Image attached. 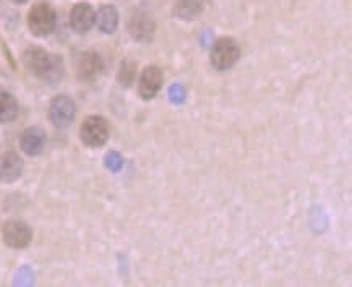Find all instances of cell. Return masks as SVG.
I'll return each instance as SVG.
<instances>
[{
	"instance_id": "6da1fadb",
	"label": "cell",
	"mask_w": 352,
	"mask_h": 287,
	"mask_svg": "<svg viewBox=\"0 0 352 287\" xmlns=\"http://www.w3.org/2000/svg\"><path fill=\"white\" fill-rule=\"evenodd\" d=\"M23 64L26 70L36 78L44 82H57L64 73V65L58 56H52L43 47H28L23 54Z\"/></svg>"
},
{
	"instance_id": "7a4b0ae2",
	"label": "cell",
	"mask_w": 352,
	"mask_h": 287,
	"mask_svg": "<svg viewBox=\"0 0 352 287\" xmlns=\"http://www.w3.org/2000/svg\"><path fill=\"white\" fill-rule=\"evenodd\" d=\"M239 57H241V46L232 38H219L211 49V64L219 71L232 69Z\"/></svg>"
},
{
	"instance_id": "3957f363",
	"label": "cell",
	"mask_w": 352,
	"mask_h": 287,
	"mask_svg": "<svg viewBox=\"0 0 352 287\" xmlns=\"http://www.w3.org/2000/svg\"><path fill=\"white\" fill-rule=\"evenodd\" d=\"M56 12L47 3H36L28 13V28L38 38H46L56 30Z\"/></svg>"
},
{
	"instance_id": "277c9868",
	"label": "cell",
	"mask_w": 352,
	"mask_h": 287,
	"mask_svg": "<svg viewBox=\"0 0 352 287\" xmlns=\"http://www.w3.org/2000/svg\"><path fill=\"white\" fill-rule=\"evenodd\" d=\"M109 124L101 115H91L81 124L80 137L81 141L89 148H101L109 140Z\"/></svg>"
},
{
	"instance_id": "5b68a950",
	"label": "cell",
	"mask_w": 352,
	"mask_h": 287,
	"mask_svg": "<svg viewBox=\"0 0 352 287\" xmlns=\"http://www.w3.org/2000/svg\"><path fill=\"white\" fill-rule=\"evenodd\" d=\"M2 239L10 249H26L33 239V231L20 219H12L2 229Z\"/></svg>"
},
{
	"instance_id": "8992f818",
	"label": "cell",
	"mask_w": 352,
	"mask_h": 287,
	"mask_svg": "<svg viewBox=\"0 0 352 287\" xmlns=\"http://www.w3.org/2000/svg\"><path fill=\"white\" fill-rule=\"evenodd\" d=\"M76 114V106L69 96L54 97L49 106V120L58 128H65L74 122Z\"/></svg>"
},
{
	"instance_id": "52a82bcc",
	"label": "cell",
	"mask_w": 352,
	"mask_h": 287,
	"mask_svg": "<svg viewBox=\"0 0 352 287\" xmlns=\"http://www.w3.org/2000/svg\"><path fill=\"white\" fill-rule=\"evenodd\" d=\"M162 83H164V78H162V70L156 65L146 67L140 75L138 82V94L140 97L144 101H150L153 97H156V94L160 93L162 88Z\"/></svg>"
},
{
	"instance_id": "ba28073f",
	"label": "cell",
	"mask_w": 352,
	"mask_h": 287,
	"mask_svg": "<svg viewBox=\"0 0 352 287\" xmlns=\"http://www.w3.org/2000/svg\"><path fill=\"white\" fill-rule=\"evenodd\" d=\"M96 23V12L88 3H76L70 12V26L78 34L88 33Z\"/></svg>"
},
{
	"instance_id": "9c48e42d",
	"label": "cell",
	"mask_w": 352,
	"mask_h": 287,
	"mask_svg": "<svg viewBox=\"0 0 352 287\" xmlns=\"http://www.w3.org/2000/svg\"><path fill=\"white\" fill-rule=\"evenodd\" d=\"M23 172V159L13 151H7L0 156V182L12 183L20 179Z\"/></svg>"
},
{
	"instance_id": "30bf717a",
	"label": "cell",
	"mask_w": 352,
	"mask_h": 287,
	"mask_svg": "<svg viewBox=\"0 0 352 287\" xmlns=\"http://www.w3.org/2000/svg\"><path fill=\"white\" fill-rule=\"evenodd\" d=\"M129 31L138 41H150L155 34V21L143 12H135L129 20Z\"/></svg>"
},
{
	"instance_id": "8fae6325",
	"label": "cell",
	"mask_w": 352,
	"mask_h": 287,
	"mask_svg": "<svg viewBox=\"0 0 352 287\" xmlns=\"http://www.w3.org/2000/svg\"><path fill=\"white\" fill-rule=\"evenodd\" d=\"M47 137L46 132H44L41 127H28L21 135L20 145L23 152L28 156H38L43 152L44 146H46Z\"/></svg>"
},
{
	"instance_id": "7c38bea8",
	"label": "cell",
	"mask_w": 352,
	"mask_h": 287,
	"mask_svg": "<svg viewBox=\"0 0 352 287\" xmlns=\"http://www.w3.org/2000/svg\"><path fill=\"white\" fill-rule=\"evenodd\" d=\"M102 71V60L96 52H85L80 56L78 65H76V73L83 82H91L98 78Z\"/></svg>"
},
{
	"instance_id": "4fadbf2b",
	"label": "cell",
	"mask_w": 352,
	"mask_h": 287,
	"mask_svg": "<svg viewBox=\"0 0 352 287\" xmlns=\"http://www.w3.org/2000/svg\"><path fill=\"white\" fill-rule=\"evenodd\" d=\"M96 23L102 33H114L117 25H119V12H117V8L114 5H102L96 13Z\"/></svg>"
},
{
	"instance_id": "5bb4252c",
	"label": "cell",
	"mask_w": 352,
	"mask_h": 287,
	"mask_svg": "<svg viewBox=\"0 0 352 287\" xmlns=\"http://www.w3.org/2000/svg\"><path fill=\"white\" fill-rule=\"evenodd\" d=\"M18 115V102L12 94L0 93V124H8Z\"/></svg>"
},
{
	"instance_id": "9a60e30c",
	"label": "cell",
	"mask_w": 352,
	"mask_h": 287,
	"mask_svg": "<svg viewBox=\"0 0 352 287\" xmlns=\"http://www.w3.org/2000/svg\"><path fill=\"white\" fill-rule=\"evenodd\" d=\"M203 10V0H179L175 13L184 20H192Z\"/></svg>"
},
{
	"instance_id": "2e32d148",
	"label": "cell",
	"mask_w": 352,
	"mask_h": 287,
	"mask_svg": "<svg viewBox=\"0 0 352 287\" xmlns=\"http://www.w3.org/2000/svg\"><path fill=\"white\" fill-rule=\"evenodd\" d=\"M135 76H137V67H135L133 62H124L119 71V82L124 87H130L133 83Z\"/></svg>"
},
{
	"instance_id": "e0dca14e",
	"label": "cell",
	"mask_w": 352,
	"mask_h": 287,
	"mask_svg": "<svg viewBox=\"0 0 352 287\" xmlns=\"http://www.w3.org/2000/svg\"><path fill=\"white\" fill-rule=\"evenodd\" d=\"M12 2H15V3H25V2H28V0H12Z\"/></svg>"
}]
</instances>
